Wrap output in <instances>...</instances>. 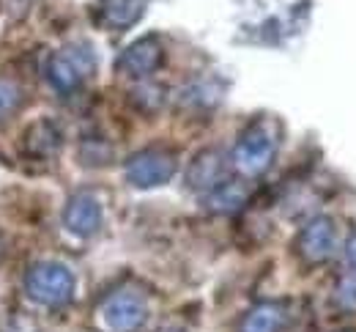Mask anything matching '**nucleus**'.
I'll list each match as a JSON object with an SVG mask.
<instances>
[{
    "label": "nucleus",
    "mask_w": 356,
    "mask_h": 332,
    "mask_svg": "<svg viewBox=\"0 0 356 332\" xmlns=\"http://www.w3.org/2000/svg\"><path fill=\"white\" fill-rule=\"evenodd\" d=\"M63 226L74 237H93L102 226V203L93 192H77L63 209Z\"/></svg>",
    "instance_id": "7"
},
{
    "label": "nucleus",
    "mask_w": 356,
    "mask_h": 332,
    "mask_svg": "<svg viewBox=\"0 0 356 332\" xmlns=\"http://www.w3.org/2000/svg\"><path fill=\"white\" fill-rule=\"evenodd\" d=\"M334 223L329 220V217H315L310 220L305 228H302V234H299V255L305 258V264H323L332 253H334Z\"/></svg>",
    "instance_id": "6"
},
{
    "label": "nucleus",
    "mask_w": 356,
    "mask_h": 332,
    "mask_svg": "<svg viewBox=\"0 0 356 332\" xmlns=\"http://www.w3.org/2000/svg\"><path fill=\"white\" fill-rule=\"evenodd\" d=\"M148 319V302L134 288H118L107 294L96 308L99 332H137Z\"/></svg>",
    "instance_id": "1"
},
{
    "label": "nucleus",
    "mask_w": 356,
    "mask_h": 332,
    "mask_svg": "<svg viewBox=\"0 0 356 332\" xmlns=\"http://www.w3.org/2000/svg\"><path fill=\"white\" fill-rule=\"evenodd\" d=\"M25 102V94L19 88V83L8 80V77H0V121L11 118Z\"/></svg>",
    "instance_id": "14"
},
{
    "label": "nucleus",
    "mask_w": 356,
    "mask_h": 332,
    "mask_svg": "<svg viewBox=\"0 0 356 332\" xmlns=\"http://www.w3.org/2000/svg\"><path fill=\"white\" fill-rule=\"evenodd\" d=\"M337 332H356V330H337Z\"/></svg>",
    "instance_id": "19"
},
{
    "label": "nucleus",
    "mask_w": 356,
    "mask_h": 332,
    "mask_svg": "<svg viewBox=\"0 0 356 332\" xmlns=\"http://www.w3.org/2000/svg\"><path fill=\"white\" fill-rule=\"evenodd\" d=\"M346 258H348L351 267H356V234L346 242Z\"/></svg>",
    "instance_id": "16"
},
{
    "label": "nucleus",
    "mask_w": 356,
    "mask_h": 332,
    "mask_svg": "<svg viewBox=\"0 0 356 332\" xmlns=\"http://www.w3.org/2000/svg\"><path fill=\"white\" fill-rule=\"evenodd\" d=\"M334 305L346 313H356V267L334 285Z\"/></svg>",
    "instance_id": "15"
},
{
    "label": "nucleus",
    "mask_w": 356,
    "mask_h": 332,
    "mask_svg": "<svg viewBox=\"0 0 356 332\" xmlns=\"http://www.w3.org/2000/svg\"><path fill=\"white\" fill-rule=\"evenodd\" d=\"M159 332H186L184 327H165V330H159Z\"/></svg>",
    "instance_id": "17"
},
{
    "label": "nucleus",
    "mask_w": 356,
    "mask_h": 332,
    "mask_svg": "<svg viewBox=\"0 0 356 332\" xmlns=\"http://www.w3.org/2000/svg\"><path fill=\"white\" fill-rule=\"evenodd\" d=\"M274 151H277V138L274 132L268 129L266 121H255L250 124L241 138L236 141V148H233V165L241 176H261L266 173L271 159H274Z\"/></svg>",
    "instance_id": "4"
},
{
    "label": "nucleus",
    "mask_w": 356,
    "mask_h": 332,
    "mask_svg": "<svg viewBox=\"0 0 356 332\" xmlns=\"http://www.w3.org/2000/svg\"><path fill=\"white\" fill-rule=\"evenodd\" d=\"M285 305L282 302H258L250 308L238 324V332H280L285 327Z\"/></svg>",
    "instance_id": "11"
},
{
    "label": "nucleus",
    "mask_w": 356,
    "mask_h": 332,
    "mask_svg": "<svg viewBox=\"0 0 356 332\" xmlns=\"http://www.w3.org/2000/svg\"><path fill=\"white\" fill-rule=\"evenodd\" d=\"M96 72V58L88 45H69L49 55L47 80L58 94H74Z\"/></svg>",
    "instance_id": "2"
},
{
    "label": "nucleus",
    "mask_w": 356,
    "mask_h": 332,
    "mask_svg": "<svg viewBox=\"0 0 356 332\" xmlns=\"http://www.w3.org/2000/svg\"><path fill=\"white\" fill-rule=\"evenodd\" d=\"M165 61V49L159 45L156 36H145V39H137L134 45L124 49V55L118 58V69L129 77H148L154 74Z\"/></svg>",
    "instance_id": "8"
},
{
    "label": "nucleus",
    "mask_w": 356,
    "mask_h": 332,
    "mask_svg": "<svg viewBox=\"0 0 356 332\" xmlns=\"http://www.w3.org/2000/svg\"><path fill=\"white\" fill-rule=\"evenodd\" d=\"M74 285L77 283H74V275L69 272V267H63L58 261H42V264L31 267L25 275L28 297L47 308L69 305L74 297Z\"/></svg>",
    "instance_id": "3"
},
{
    "label": "nucleus",
    "mask_w": 356,
    "mask_h": 332,
    "mask_svg": "<svg viewBox=\"0 0 356 332\" xmlns=\"http://www.w3.org/2000/svg\"><path fill=\"white\" fill-rule=\"evenodd\" d=\"M225 171H227V162H225V154L217 148H206L200 151L189 171H186V184L197 192H211L217 190L220 184H225Z\"/></svg>",
    "instance_id": "9"
},
{
    "label": "nucleus",
    "mask_w": 356,
    "mask_h": 332,
    "mask_svg": "<svg viewBox=\"0 0 356 332\" xmlns=\"http://www.w3.org/2000/svg\"><path fill=\"white\" fill-rule=\"evenodd\" d=\"M247 200H250L247 184L227 179L225 184H220L217 190H211L206 195V209H209V212H217V214H233V212L244 209Z\"/></svg>",
    "instance_id": "13"
},
{
    "label": "nucleus",
    "mask_w": 356,
    "mask_h": 332,
    "mask_svg": "<svg viewBox=\"0 0 356 332\" xmlns=\"http://www.w3.org/2000/svg\"><path fill=\"white\" fill-rule=\"evenodd\" d=\"M25 154H31V157H52V154H58L60 151V129H58V124H52V121H36L33 127H28V132H25Z\"/></svg>",
    "instance_id": "12"
},
{
    "label": "nucleus",
    "mask_w": 356,
    "mask_h": 332,
    "mask_svg": "<svg viewBox=\"0 0 356 332\" xmlns=\"http://www.w3.org/2000/svg\"><path fill=\"white\" fill-rule=\"evenodd\" d=\"M145 0H99L96 22L110 31H127L143 17Z\"/></svg>",
    "instance_id": "10"
},
{
    "label": "nucleus",
    "mask_w": 356,
    "mask_h": 332,
    "mask_svg": "<svg viewBox=\"0 0 356 332\" xmlns=\"http://www.w3.org/2000/svg\"><path fill=\"white\" fill-rule=\"evenodd\" d=\"M0 258H3V237H0Z\"/></svg>",
    "instance_id": "18"
},
{
    "label": "nucleus",
    "mask_w": 356,
    "mask_h": 332,
    "mask_svg": "<svg viewBox=\"0 0 356 332\" xmlns=\"http://www.w3.org/2000/svg\"><path fill=\"white\" fill-rule=\"evenodd\" d=\"M127 182L137 190H151L159 184H168L176 173V157L165 148H145L129 157L127 168Z\"/></svg>",
    "instance_id": "5"
}]
</instances>
